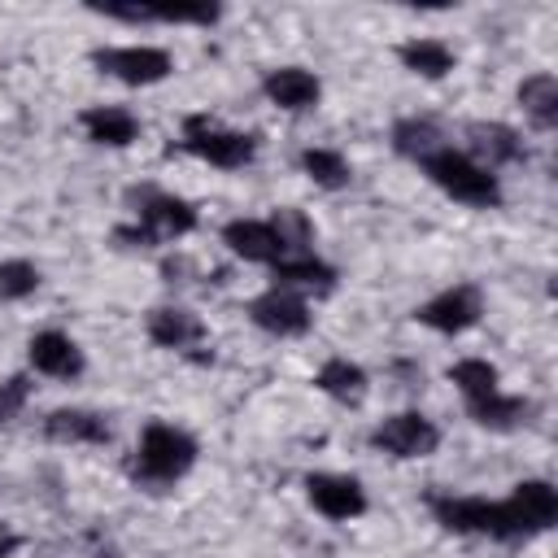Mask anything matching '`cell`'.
Returning a JSON list of instances; mask_svg holds the SVG:
<instances>
[{
	"label": "cell",
	"mask_w": 558,
	"mask_h": 558,
	"mask_svg": "<svg viewBox=\"0 0 558 558\" xmlns=\"http://www.w3.org/2000/svg\"><path fill=\"white\" fill-rule=\"evenodd\" d=\"M301 170L318 183V187H327V192H340L344 183H349V161L336 153V148H305L301 153Z\"/></svg>",
	"instance_id": "obj_26"
},
{
	"label": "cell",
	"mask_w": 558,
	"mask_h": 558,
	"mask_svg": "<svg viewBox=\"0 0 558 558\" xmlns=\"http://www.w3.org/2000/svg\"><path fill=\"white\" fill-rule=\"evenodd\" d=\"M270 270H275V288H288V292H327L336 283V266H327L314 248L288 253Z\"/></svg>",
	"instance_id": "obj_15"
},
{
	"label": "cell",
	"mask_w": 558,
	"mask_h": 558,
	"mask_svg": "<svg viewBox=\"0 0 558 558\" xmlns=\"http://www.w3.org/2000/svg\"><path fill=\"white\" fill-rule=\"evenodd\" d=\"M39 288V266L26 257H9L0 262V301H22Z\"/></svg>",
	"instance_id": "obj_27"
},
{
	"label": "cell",
	"mask_w": 558,
	"mask_h": 558,
	"mask_svg": "<svg viewBox=\"0 0 558 558\" xmlns=\"http://www.w3.org/2000/svg\"><path fill=\"white\" fill-rule=\"evenodd\" d=\"M26 357L48 379H78L83 375V349L65 331H35L26 344Z\"/></svg>",
	"instance_id": "obj_14"
},
{
	"label": "cell",
	"mask_w": 558,
	"mask_h": 558,
	"mask_svg": "<svg viewBox=\"0 0 558 558\" xmlns=\"http://www.w3.org/2000/svg\"><path fill=\"white\" fill-rule=\"evenodd\" d=\"M92 65L100 74L126 83V87H153V83L170 78L174 57L166 48H153V44H122V48H96Z\"/></svg>",
	"instance_id": "obj_6"
},
{
	"label": "cell",
	"mask_w": 558,
	"mask_h": 558,
	"mask_svg": "<svg viewBox=\"0 0 558 558\" xmlns=\"http://www.w3.org/2000/svg\"><path fill=\"white\" fill-rule=\"evenodd\" d=\"M148 22H183V26H209L222 17L218 4H144Z\"/></svg>",
	"instance_id": "obj_28"
},
{
	"label": "cell",
	"mask_w": 558,
	"mask_h": 558,
	"mask_svg": "<svg viewBox=\"0 0 558 558\" xmlns=\"http://www.w3.org/2000/svg\"><path fill=\"white\" fill-rule=\"evenodd\" d=\"M418 170H423L445 196H453V201H462V205H475V209L501 205V183H497V174L484 170L475 157H466V148L445 144V148H436L432 157H423Z\"/></svg>",
	"instance_id": "obj_1"
},
{
	"label": "cell",
	"mask_w": 558,
	"mask_h": 558,
	"mask_svg": "<svg viewBox=\"0 0 558 558\" xmlns=\"http://www.w3.org/2000/svg\"><path fill=\"white\" fill-rule=\"evenodd\" d=\"M449 379H453V388L462 392L466 405H471V401H484V397H493V392L501 388L497 366L484 362V357H462V362H453V366H449Z\"/></svg>",
	"instance_id": "obj_24"
},
{
	"label": "cell",
	"mask_w": 558,
	"mask_h": 558,
	"mask_svg": "<svg viewBox=\"0 0 558 558\" xmlns=\"http://www.w3.org/2000/svg\"><path fill=\"white\" fill-rule=\"evenodd\" d=\"M397 57H401V65H405L410 74H418V78H445V74L453 70V48H449L445 39H432V35L405 39V44L397 48Z\"/></svg>",
	"instance_id": "obj_21"
},
{
	"label": "cell",
	"mask_w": 558,
	"mask_h": 558,
	"mask_svg": "<svg viewBox=\"0 0 558 558\" xmlns=\"http://www.w3.org/2000/svg\"><path fill=\"white\" fill-rule=\"evenodd\" d=\"M222 244L244 257V262H262V266H275L279 257H288V244L279 235V227L270 218H231L222 227Z\"/></svg>",
	"instance_id": "obj_10"
},
{
	"label": "cell",
	"mask_w": 558,
	"mask_h": 558,
	"mask_svg": "<svg viewBox=\"0 0 558 558\" xmlns=\"http://www.w3.org/2000/svg\"><path fill=\"white\" fill-rule=\"evenodd\" d=\"M392 148L418 166L423 157H432L436 148H445V135H440V126L432 118H405V122L392 126Z\"/></svg>",
	"instance_id": "obj_23"
},
{
	"label": "cell",
	"mask_w": 558,
	"mask_h": 558,
	"mask_svg": "<svg viewBox=\"0 0 558 558\" xmlns=\"http://www.w3.org/2000/svg\"><path fill=\"white\" fill-rule=\"evenodd\" d=\"M148 340L161 349H192L205 340V323L183 305H161L148 314Z\"/></svg>",
	"instance_id": "obj_19"
},
{
	"label": "cell",
	"mask_w": 558,
	"mask_h": 558,
	"mask_svg": "<svg viewBox=\"0 0 558 558\" xmlns=\"http://www.w3.org/2000/svg\"><path fill=\"white\" fill-rule=\"evenodd\" d=\"M519 105H523V113L541 126V131H549L554 122H558V78L554 74H527L523 83H519Z\"/></svg>",
	"instance_id": "obj_22"
},
{
	"label": "cell",
	"mask_w": 558,
	"mask_h": 558,
	"mask_svg": "<svg viewBox=\"0 0 558 558\" xmlns=\"http://www.w3.org/2000/svg\"><path fill=\"white\" fill-rule=\"evenodd\" d=\"M314 388L327 392L340 405H357L366 397V371L357 362H349V357H327L318 366V375H314Z\"/></svg>",
	"instance_id": "obj_20"
},
{
	"label": "cell",
	"mask_w": 558,
	"mask_h": 558,
	"mask_svg": "<svg viewBox=\"0 0 558 558\" xmlns=\"http://www.w3.org/2000/svg\"><path fill=\"white\" fill-rule=\"evenodd\" d=\"M471 410V418L480 423V427H488V432H510V427H519L523 418H527V401L523 397H510V392H493V397H484V401H471L466 405Z\"/></svg>",
	"instance_id": "obj_25"
},
{
	"label": "cell",
	"mask_w": 558,
	"mask_h": 558,
	"mask_svg": "<svg viewBox=\"0 0 558 558\" xmlns=\"http://www.w3.org/2000/svg\"><path fill=\"white\" fill-rule=\"evenodd\" d=\"M192 466H196V440H192L183 427L157 418V423H148V427L140 432L131 471H135L144 484H174V480H183Z\"/></svg>",
	"instance_id": "obj_2"
},
{
	"label": "cell",
	"mask_w": 558,
	"mask_h": 558,
	"mask_svg": "<svg viewBox=\"0 0 558 558\" xmlns=\"http://www.w3.org/2000/svg\"><path fill=\"white\" fill-rule=\"evenodd\" d=\"M506 510H510V523L519 536H532V532H545L554 519H558V493L549 480H523L510 488V497H501Z\"/></svg>",
	"instance_id": "obj_12"
},
{
	"label": "cell",
	"mask_w": 558,
	"mask_h": 558,
	"mask_svg": "<svg viewBox=\"0 0 558 558\" xmlns=\"http://www.w3.org/2000/svg\"><path fill=\"white\" fill-rule=\"evenodd\" d=\"M480 314H484V305H480V288H475V283H453V288L436 292L432 301H423V305L414 310V318H418L423 327L440 331V336H458V331L475 327Z\"/></svg>",
	"instance_id": "obj_8"
},
{
	"label": "cell",
	"mask_w": 558,
	"mask_h": 558,
	"mask_svg": "<svg viewBox=\"0 0 558 558\" xmlns=\"http://www.w3.org/2000/svg\"><path fill=\"white\" fill-rule=\"evenodd\" d=\"M305 497L323 519H336V523H349L366 510V488L353 475H336V471L305 475Z\"/></svg>",
	"instance_id": "obj_9"
},
{
	"label": "cell",
	"mask_w": 558,
	"mask_h": 558,
	"mask_svg": "<svg viewBox=\"0 0 558 558\" xmlns=\"http://www.w3.org/2000/svg\"><path fill=\"white\" fill-rule=\"evenodd\" d=\"M371 445L388 458H427L440 445V427L418 410H401V414H388L384 423H375Z\"/></svg>",
	"instance_id": "obj_7"
},
{
	"label": "cell",
	"mask_w": 558,
	"mask_h": 558,
	"mask_svg": "<svg viewBox=\"0 0 558 558\" xmlns=\"http://www.w3.org/2000/svg\"><path fill=\"white\" fill-rule=\"evenodd\" d=\"M26 397H31V379H26V375H9V379H0V427L13 423V418L22 414Z\"/></svg>",
	"instance_id": "obj_29"
},
{
	"label": "cell",
	"mask_w": 558,
	"mask_h": 558,
	"mask_svg": "<svg viewBox=\"0 0 558 558\" xmlns=\"http://www.w3.org/2000/svg\"><path fill=\"white\" fill-rule=\"evenodd\" d=\"M248 318H253L262 331L283 336V340L310 331V305H305L301 292H288V288H270V292H262V296L248 305Z\"/></svg>",
	"instance_id": "obj_11"
},
{
	"label": "cell",
	"mask_w": 558,
	"mask_h": 558,
	"mask_svg": "<svg viewBox=\"0 0 558 558\" xmlns=\"http://www.w3.org/2000/svg\"><path fill=\"white\" fill-rule=\"evenodd\" d=\"M466 140H471V153L466 157H475L484 170H497V166L523 157V140L506 122H471L466 126Z\"/></svg>",
	"instance_id": "obj_17"
},
{
	"label": "cell",
	"mask_w": 558,
	"mask_h": 558,
	"mask_svg": "<svg viewBox=\"0 0 558 558\" xmlns=\"http://www.w3.org/2000/svg\"><path fill=\"white\" fill-rule=\"evenodd\" d=\"M436 523L462 536H493V541H519L506 501H488V497H432L427 501Z\"/></svg>",
	"instance_id": "obj_3"
},
{
	"label": "cell",
	"mask_w": 558,
	"mask_h": 558,
	"mask_svg": "<svg viewBox=\"0 0 558 558\" xmlns=\"http://www.w3.org/2000/svg\"><path fill=\"white\" fill-rule=\"evenodd\" d=\"M78 122H83L87 140L92 144H105V148H126L140 135L135 113L131 109H118V105H92V109L78 113Z\"/></svg>",
	"instance_id": "obj_18"
},
{
	"label": "cell",
	"mask_w": 558,
	"mask_h": 558,
	"mask_svg": "<svg viewBox=\"0 0 558 558\" xmlns=\"http://www.w3.org/2000/svg\"><path fill=\"white\" fill-rule=\"evenodd\" d=\"M183 148L218 170H240L253 161L257 153V140L244 135V131H231V126H218L209 113H192L183 122Z\"/></svg>",
	"instance_id": "obj_4"
},
{
	"label": "cell",
	"mask_w": 558,
	"mask_h": 558,
	"mask_svg": "<svg viewBox=\"0 0 558 558\" xmlns=\"http://www.w3.org/2000/svg\"><path fill=\"white\" fill-rule=\"evenodd\" d=\"M262 92H266V100H270L275 109H283V113H305V109H314V105H318L323 83H318V74H314V70L279 65V70H270V74L262 78Z\"/></svg>",
	"instance_id": "obj_13"
},
{
	"label": "cell",
	"mask_w": 558,
	"mask_h": 558,
	"mask_svg": "<svg viewBox=\"0 0 558 558\" xmlns=\"http://www.w3.org/2000/svg\"><path fill=\"white\" fill-rule=\"evenodd\" d=\"M44 432L61 445H109V418L96 414V410H78V405H65V410H52L44 418Z\"/></svg>",
	"instance_id": "obj_16"
},
{
	"label": "cell",
	"mask_w": 558,
	"mask_h": 558,
	"mask_svg": "<svg viewBox=\"0 0 558 558\" xmlns=\"http://www.w3.org/2000/svg\"><path fill=\"white\" fill-rule=\"evenodd\" d=\"M17 545H22V536H17L9 523H0V558H13V554H17Z\"/></svg>",
	"instance_id": "obj_30"
},
{
	"label": "cell",
	"mask_w": 558,
	"mask_h": 558,
	"mask_svg": "<svg viewBox=\"0 0 558 558\" xmlns=\"http://www.w3.org/2000/svg\"><path fill=\"white\" fill-rule=\"evenodd\" d=\"M135 218H140L135 227L118 231L122 240H135V244H161V240H179V235L196 231V209L170 192H144Z\"/></svg>",
	"instance_id": "obj_5"
}]
</instances>
